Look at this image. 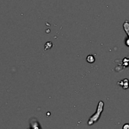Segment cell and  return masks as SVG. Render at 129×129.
Wrapping results in <instances>:
<instances>
[{
    "label": "cell",
    "instance_id": "obj_1",
    "mask_svg": "<svg viewBox=\"0 0 129 129\" xmlns=\"http://www.w3.org/2000/svg\"><path fill=\"white\" fill-rule=\"evenodd\" d=\"M123 84H122L121 86H122L124 89H127L129 87V82L127 79H125L124 81H122Z\"/></svg>",
    "mask_w": 129,
    "mask_h": 129
},
{
    "label": "cell",
    "instance_id": "obj_2",
    "mask_svg": "<svg viewBox=\"0 0 129 129\" xmlns=\"http://www.w3.org/2000/svg\"><path fill=\"white\" fill-rule=\"evenodd\" d=\"M86 60H87V61L89 62V63H93L95 61V58L93 55H89L87 57Z\"/></svg>",
    "mask_w": 129,
    "mask_h": 129
},
{
    "label": "cell",
    "instance_id": "obj_3",
    "mask_svg": "<svg viewBox=\"0 0 129 129\" xmlns=\"http://www.w3.org/2000/svg\"><path fill=\"white\" fill-rule=\"evenodd\" d=\"M124 129H129V124H126L124 125L123 127Z\"/></svg>",
    "mask_w": 129,
    "mask_h": 129
}]
</instances>
